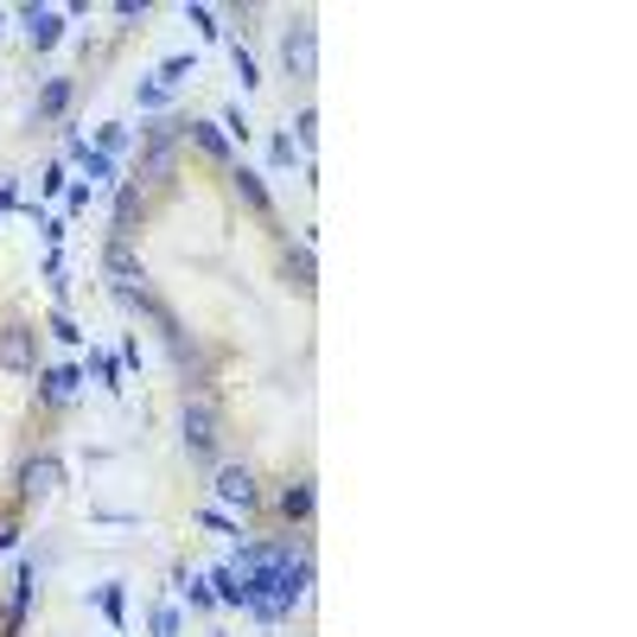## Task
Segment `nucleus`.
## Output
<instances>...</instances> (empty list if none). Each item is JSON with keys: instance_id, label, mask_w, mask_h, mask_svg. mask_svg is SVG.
<instances>
[{"instance_id": "obj_1", "label": "nucleus", "mask_w": 637, "mask_h": 637, "mask_svg": "<svg viewBox=\"0 0 637 637\" xmlns=\"http://www.w3.org/2000/svg\"><path fill=\"white\" fill-rule=\"evenodd\" d=\"M179 434H186V452L198 459V465H217V402L211 396H191L186 414H179Z\"/></svg>"}, {"instance_id": "obj_2", "label": "nucleus", "mask_w": 637, "mask_h": 637, "mask_svg": "<svg viewBox=\"0 0 637 637\" xmlns=\"http://www.w3.org/2000/svg\"><path fill=\"white\" fill-rule=\"evenodd\" d=\"M281 64H287V76H300V83L319 76V20L312 13H294V26L281 33Z\"/></svg>"}, {"instance_id": "obj_3", "label": "nucleus", "mask_w": 637, "mask_h": 637, "mask_svg": "<svg viewBox=\"0 0 637 637\" xmlns=\"http://www.w3.org/2000/svg\"><path fill=\"white\" fill-rule=\"evenodd\" d=\"M64 491V465H58V452H33L26 465H20V504H51Z\"/></svg>"}, {"instance_id": "obj_4", "label": "nucleus", "mask_w": 637, "mask_h": 637, "mask_svg": "<svg viewBox=\"0 0 637 637\" xmlns=\"http://www.w3.org/2000/svg\"><path fill=\"white\" fill-rule=\"evenodd\" d=\"M0 376H38V332L33 326H0Z\"/></svg>"}, {"instance_id": "obj_5", "label": "nucleus", "mask_w": 637, "mask_h": 637, "mask_svg": "<svg viewBox=\"0 0 637 637\" xmlns=\"http://www.w3.org/2000/svg\"><path fill=\"white\" fill-rule=\"evenodd\" d=\"M141 217H148V191L134 186V179H121L115 186V204H109V236L115 243H134L141 236Z\"/></svg>"}, {"instance_id": "obj_6", "label": "nucleus", "mask_w": 637, "mask_h": 637, "mask_svg": "<svg viewBox=\"0 0 637 637\" xmlns=\"http://www.w3.org/2000/svg\"><path fill=\"white\" fill-rule=\"evenodd\" d=\"M13 20H20V33H26L33 51H51V45L64 38V26H71V20H64V7H20Z\"/></svg>"}, {"instance_id": "obj_7", "label": "nucleus", "mask_w": 637, "mask_h": 637, "mask_svg": "<svg viewBox=\"0 0 637 637\" xmlns=\"http://www.w3.org/2000/svg\"><path fill=\"white\" fill-rule=\"evenodd\" d=\"M217 504H229V510H256L262 504V485H256V472L249 465H217Z\"/></svg>"}, {"instance_id": "obj_8", "label": "nucleus", "mask_w": 637, "mask_h": 637, "mask_svg": "<svg viewBox=\"0 0 637 637\" xmlns=\"http://www.w3.org/2000/svg\"><path fill=\"white\" fill-rule=\"evenodd\" d=\"M103 274H109V287H134V281H148V262H141V249L134 243H103Z\"/></svg>"}, {"instance_id": "obj_9", "label": "nucleus", "mask_w": 637, "mask_h": 637, "mask_svg": "<svg viewBox=\"0 0 637 637\" xmlns=\"http://www.w3.org/2000/svg\"><path fill=\"white\" fill-rule=\"evenodd\" d=\"M281 274H287V287H294V294H312V287H319L312 243H287V249H281Z\"/></svg>"}, {"instance_id": "obj_10", "label": "nucleus", "mask_w": 637, "mask_h": 637, "mask_svg": "<svg viewBox=\"0 0 637 637\" xmlns=\"http://www.w3.org/2000/svg\"><path fill=\"white\" fill-rule=\"evenodd\" d=\"M76 389H83V370H76V364H51V370H38V396H45L51 409L76 402Z\"/></svg>"}, {"instance_id": "obj_11", "label": "nucleus", "mask_w": 637, "mask_h": 637, "mask_svg": "<svg viewBox=\"0 0 637 637\" xmlns=\"http://www.w3.org/2000/svg\"><path fill=\"white\" fill-rule=\"evenodd\" d=\"M179 141H191V148L204 153V160H217V166H229V153H236V141H229L217 121H186V134Z\"/></svg>"}, {"instance_id": "obj_12", "label": "nucleus", "mask_w": 637, "mask_h": 637, "mask_svg": "<svg viewBox=\"0 0 637 637\" xmlns=\"http://www.w3.org/2000/svg\"><path fill=\"white\" fill-rule=\"evenodd\" d=\"M229 186H236V198H243L256 217H274V198H268V186H262L256 166H229Z\"/></svg>"}, {"instance_id": "obj_13", "label": "nucleus", "mask_w": 637, "mask_h": 637, "mask_svg": "<svg viewBox=\"0 0 637 637\" xmlns=\"http://www.w3.org/2000/svg\"><path fill=\"white\" fill-rule=\"evenodd\" d=\"M71 90H76L71 76H51V83L33 96V121H58V115L71 109Z\"/></svg>"}, {"instance_id": "obj_14", "label": "nucleus", "mask_w": 637, "mask_h": 637, "mask_svg": "<svg viewBox=\"0 0 637 637\" xmlns=\"http://www.w3.org/2000/svg\"><path fill=\"white\" fill-rule=\"evenodd\" d=\"M33 587H38V567L20 562V574H13V600H7V637L20 632V618H26V605H33Z\"/></svg>"}, {"instance_id": "obj_15", "label": "nucleus", "mask_w": 637, "mask_h": 637, "mask_svg": "<svg viewBox=\"0 0 637 637\" xmlns=\"http://www.w3.org/2000/svg\"><path fill=\"white\" fill-rule=\"evenodd\" d=\"M173 166H179V148H173V141H148V153H141V179L160 186V179H173ZM141 179H134V186H141Z\"/></svg>"}, {"instance_id": "obj_16", "label": "nucleus", "mask_w": 637, "mask_h": 637, "mask_svg": "<svg viewBox=\"0 0 637 637\" xmlns=\"http://www.w3.org/2000/svg\"><path fill=\"white\" fill-rule=\"evenodd\" d=\"M274 510H281L287 523H306V517H312V479H294V485L274 497Z\"/></svg>"}, {"instance_id": "obj_17", "label": "nucleus", "mask_w": 637, "mask_h": 637, "mask_svg": "<svg viewBox=\"0 0 637 637\" xmlns=\"http://www.w3.org/2000/svg\"><path fill=\"white\" fill-rule=\"evenodd\" d=\"M134 148V128H128V121H103V128H96V153H103V160H115V153H128Z\"/></svg>"}, {"instance_id": "obj_18", "label": "nucleus", "mask_w": 637, "mask_h": 637, "mask_svg": "<svg viewBox=\"0 0 637 637\" xmlns=\"http://www.w3.org/2000/svg\"><path fill=\"white\" fill-rule=\"evenodd\" d=\"M83 600H90V605H103V618H109L115 632H121V625H128V600H121V587H90V593H83Z\"/></svg>"}, {"instance_id": "obj_19", "label": "nucleus", "mask_w": 637, "mask_h": 637, "mask_svg": "<svg viewBox=\"0 0 637 637\" xmlns=\"http://www.w3.org/2000/svg\"><path fill=\"white\" fill-rule=\"evenodd\" d=\"M76 166H83V186H121V179H115V160H103L96 148L76 153Z\"/></svg>"}, {"instance_id": "obj_20", "label": "nucleus", "mask_w": 637, "mask_h": 637, "mask_svg": "<svg viewBox=\"0 0 637 637\" xmlns=\"http://www.w3.org/2000/svg\"><path fill=\"white\" fill-rule=\"evenodd\" d=\"M160 83H166V90H179V83H186V76H198V58H191V51H173V58H166V64H160Z\"/></svg>"}, {"instance_id": "obj_21", "label": "nucleus", "mask_w": 637, "mask_h": 637, "mask_svg": "<svg viewBox=\"0 0 637 637\" xmlns=\"http://www.w3.org/2000/svg\"><path fill=\"white\" fill-rule=\"evenodd\" d=\"M287 141H294L300 153H312V148H319V109H312V103H306V109L294 115V134H287Z\"/></svg>"}, {"instance_id": "obj_22", "label": "nucleus", "mask_w": 637, "mask_h": 637, "mask_svg": "<svg viewBox=\"0 0 637 637\" xmlns=\"http://www.w3.org/2000/svg\"><path fill=\"white\" fill-rule=\"evenodd\" d=\"M90 370H96V382H103L109 396H121V357H109V351H90Z\"/></svg>"}, {"instance_id": "obj_23", "label": "nucleus", "mask_w": 637, "mask_h": 637, "mask_svg": "<svg viewBox=\"0 0 637 637\" xmlns=\"http://www.w3.org/2000/svg\"><path fill=\"white\" fill-rule=\"evenodd\" d=\"M211 593H217V600L224 605H243V574H236V567H217V574H211Z\"/></svg>"}, {"instance_id": "obj_24", "label": "nucleus", "mask_w": 637, "mask_h": 637, "mask_svg": "<svg viewBox=\"0 0 637 637\" xmlns=\"http://www.w3.org/2000/svg\"><path fill=\"white\" fill-rule=\"evenodd\" d=\"M134 96H141V109H166V103H173V90H166V83H160V76H141V83H134Z\"/></svg>"}, {"instance_id": "obj_25", "label": "nucleus", "mask_w": 637, "mask_h": 637, "mask_svg": "<svg viewBox=\"0 0 637 637\" xmlns=\"http://www.w3.org/2000/svg\"><path fill=\"white\" fill-rule=\"evenodd\" d=\"M45 332L58 338V344H83V332H76V319H71V312H64V306H58V312L45 319Z\"/></svg>"}, {"instance_id": "obj_26", "label": "nucleus", "mask_w": 637, "mask_h": 637, "mask_svg": "<svg viewBox=\"0 0 637 637\" xmlns=\"http://www.w3.org/2000/svg\"><path fill=\"white\" fill-rule=\"evenodd\" d=\"M229 64H236V83H243V96H249V90H256V83H262V76H256V58H249V51H243V45H236V51H229Z\"/></svg>"}, {"instance_id": "obj_27", "label": "nucleus", "mask_w": 637, "mask_h": 637, "mask_svg": "<svg viewBox=\"0 0 637 637\" xmlns=\"http://www.w3.org/2000/svg\"><path fill=\"white\" fill-rule=\"evenodd\" d=\"M90 198H96V186H83V179H71V186H64V204H71V217H83V211H90Z\"/></svg>"}, {"instance_id": "obj_28", "label": "nucleus", "mask_w": 637, "mask_h": 637, "mask_svg": "<svg viewBox=\"0 0 637 637\" xmlns=\"http://www.w3.org/2000/svg\"><path fill=\"white\" fill-rule=\"evenodd\" d=\"M186 26H198V33H204V38H217V33H224V26H217V13H211V7H186Z\"/></svg>"}, {"instance_id": "obj_29", "label": "nucleus", "mask_w": 637, "mask_h": 637, "mask_svg": "<svg viewBox=\"0 0 637 637\" xmlns=\"http://www.w3.org/2000/svg\"><path fill=\"white\" fill-rule=\"evenodd\" d=\"M217 128H224L229 141H249V115H243V109H224V115H217Z\"/></svg>"}, {"instance_id": "obj_30", "label": "nucleus", "mask_w": 637, "mask_h": 637, "mask_svg": "<svg viewBox=\"0 0 637 637\" xmlns=\"http://www.w3.org/2000/svg\"><path fill=\"white\" fill-rule=\"evenodd\" d=\"M268 166H294V141H287V134L268 141Z\"/></svg>"}, {"instance_id": "obj_31", "label": "nucleus", "mask_w": 637, "mask_h": 637, "mask_svg": "<svg viewBox=\"0 0 637 637\" xmlns=\"http://www.w3.org/2000/svg\"><path fill=\"white\" fill-rule=\"evenodd\" d=\"M71 186V173H64V160H58V166H45V179H38V191H51V198H58V191Z\"/></svg>"}, {"instance_id": "obj_32", "label": "nucleus", "mask_w": 637, "mask_h": 637, "mask_svg": "<svg viewBox=\"0 0 637 637\" xmlns=\"http://www.w3.org/2000/svg\"><path fill=\"white\" fill-rule=\"evenodd\" d=\"M153 637H179V612H173V605L153 612Z\"/></svg>"}, {"instance_id": "obj_33", "label": "nucleus", "mask_w": 637, "mask_h": 637, "mask_svg": "<svg viewBox=\"0 0 637 637\" xmlns=\"http://www.w3.org/2000/svg\"><path fill=\"white\" fill-rule=\"evenodd\" d=\"M198 523L211 529V535H236V523H229L224 510H198Z\"/></svg>"}, {"instance_id": "obj_34", "label": "nucleus", "mask_w": 637, "mask_h": 637, "mask_svg": "<svg viewBox=\"0 0 637 637\" xmlns=\"http://www.w3.org/2000/svg\"><path fill=\"white\" fill-rule=\"evenodd\" d=\"M179 593H186V600L198 605V612H204V605L217 600V593H211V587H204V580H186V587H179Z\"/></svg>"}, {"instance_id": "obj_35", "label": "nucleus", "mask_w": 637, "mask_h": 637, "mask_svg": "<svg viewBox=\"0 0 637 637\" xmlns=\"http://www.w3.org/2000/svg\"><path fill=\"white\" fill-rule=\"evenodd\" d=\"M0 211H20V179H0Z\"/></svg>"}, {"instance_id": "obj_36", "label": "nucleus", "mask_w": 637, "mask_h": 637, "mask_svg": "<svg viewBox=\"0 0 637 637\" xmlns=\"http://www.w3.org/2000/svg\"><path fill=\"white\" fill-rule=\"evenodd\" d=\"M13 535H20V529H13V523H0V548H13Z\"/></svg>"}, {"instance_id": "obj_37", "label": "nucleus", "mask_w": 637, "mask_h": 637, "mask_svg": "<svg viewBox=\"0 0 637 637\" xmlns=\"http://www.w3.org/2000/svg\"><path fill=\"white\" fill-rule=\"evenodd\" d=\"M7 20H13V13H7V7H0V33H7Z\"/></svg>"}]
</instances>
